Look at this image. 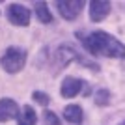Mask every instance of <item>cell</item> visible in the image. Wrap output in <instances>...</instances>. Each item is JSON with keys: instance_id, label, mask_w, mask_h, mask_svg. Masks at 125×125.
Instances as JSON below:
<instances>
[{"instance_id": "5b68a950", "label": "cell", "mask_w": 125, "mask_h": 125, "mask_svg": "<svg viewBox=\"0 0 125 125\" xmlns=\"http://www.w3.org/2000/svg\"><path fill=\"white\" fill-rule=\"evenodd\" d=\"M110 2H104V0H94L90 2V19L94 22L103 21L104 17L110 13Z\"/></svg>"}, {"instance_id": "7a4b0ae2", "label": "cell", "mask_w": 125, "mask_h": 125, "mask_svg": "<svg viewBox=\"0 0 125 125\" xmlns=\"http://www.w3.org/2000/svg\"><path fill=\"white\" fill-rule=\"evenodd\" d=\"M26 63V51L21 47H10L4 52V56L0 58V65L8 73H17L24 67Z\"/></svg>"}, {"instance_id": "8992f818", "label": "cell", "mask_w": 125, "mask_h": 125, "mask_svg": "<svg viewBox=\"0 0 125 125\" xmlns=\"http://www.w3.org/2000/svg\"><path fill=\"white\" fill-rule=\"evenodd\" d=\"M19 116V104L13 99H0V121H10Z\"/></svg>"}, {"instance_id": "6da1fadb", "label": "cell", "mask_w": 125, "mask_h": 125, "mask_svg": "<svg viewBox=\"0 0 125 125\" xmlns=\"http://www.w3.org/2000/svg\"><path fill=\"white\" fill-rule=\"evenodd\" d=\"M82 45L90 54L95 56H108V58H125V45L103 30L92 32L88 36H82Z\"/></svg>"}, {"instance_id": "30bf717a", "label": "cell", "mask_w": 125, "mask_h": 125, "mask_svg": "<svg viewBox=\"0 0 125 125\" xmlns=\"http://www.w3.org/2000/svg\"><path fill=\"white\" fill-rule=\"evenodd\" d=\"M36 13H37V19L41 22H45V24H49L52 21V15H51V11H49L45 2H37L36 4Z\"/></svg>"}, {"instance_id": "8fae6325", "label": "cell", "mask_w": 125, "mask_h": 125, "mask_svg": "<svg viewBox=\"0 0 125 125\" xmlns=\"http://www.w3.org/2000/svg\"><path fill=\"white\" fill-rule=\"evenodd\" d=\"M110 103V92L108 90H97L95 92V104H99V106H106Z\"/></svg>"}, {"instance_id": "ba28073f", "label": "cell", "mask_w": 125, "mask_h": 125, "mask_svg": "<svg viewBox=\"0 0 125 125\" xmlns=\"http://www.w3.org/2000/svg\"><path fill=\"white\" fill-rule=\"evenodd\" d=\"M17 123L19 125H36L37 123V116H36V112H34V108H32L30 104L22 106V110L17 116Z\"/></svg>"}, {"instance_id": "9c48e42d", "label": "cell", "mask_w": 125, "mask_h": 125, "mask_svg": "<svg viewBox=\"0 0 125 125\" xmlns=\"http://www.w3.org/2000/svg\"><path fill=\"white\" fill-rule=\"evenodd\" d=\"M63 118L69 123H80L82 121V108L78 104H67L63 108Z\"/></svg>"}, {"instance_id": "7c38bea8", "label": "cell", "mask_w": 125, "mask_h": 125, "mask_svg": "<svg viewBox=\"0 0 125 125\" xmlns=\"http://www.w3.org/2000/svg\"><path fill=\"white\" fill-rule=\"evenodd\" d=\"M43 120H45V125H62L60 123V118H58L54 112H51V110H45V112H43Z\"/></svg>"}, {"instance_id": "52a82bcc", "label": "cell", "mask_w": 125, "mask_h": 125, "mask_svg": "<svg viewBox=\"0 0 125 125\" xmlns=\"http://www.w3.org/2000/svg\"><path fill=\"white\" fill-rule=\"evenodd\" d=\"M82 90V80L80 78H75V77H65L62 82V88H60V94L63 97H75V95L80 94Z\"/></svg>"}, {"instance_id": "5bb4252c", "label": "cell", "mask_w": 125, "mask_h": 125, "mask_svg": "<svg viewBox=\"0 0 125 125\" xmlns=\"http://www.w3.org/2000/svg\"><path fill=\"white\" fill-rule=\"evenodd\" d=\"M120 125H125V121H121V123H120Z\"/></svg>"}, {"instance_id": "3957f363", "label": "cell", "mask_w": 125, "mask_h": 125, "mask_svg": "<svg viewBox=\"0 0 125 125\" xmlns=\"http://www.w3.org/2000/svg\"><path fill=\"white\" fill-rule=\"evenodd\" d=\"M56 6H58V11H60V15H62L63 19L73 21V19L78 17V13L82 11L84 2L82 0H58Z\"/></svg>"}, {"instance_id": "4fadbf2b", "label": "cell", "mask_w": 125, "mask_h": 125, "mask_svg": "<svg viewBox=\"0 0 125 125\" xmlns=\"http://www.w3.org/2000/svg\"><path fill=\"white\" fill-rule=\"evenodd\" d=\"M34 99H36L39 104H43V106H47V104H49V95L43 94V92H34Z\"/></svg>"}, {"instance_id": "277c9868", "label": "cell", "mask_w": 125, "mask_h": 125, "mask_svg": "<svg viewBox=\"0 0 125 125\" xmlns=\"http://www.w3.org/2000/svg\"><path fill=\"white\" fill-rule=\"evenodd\" d=\"M8 19H10L11 24L26 26L30 24V10L24 8L22 4H11L8 8Z\"/></svg>"}]
</instances>
